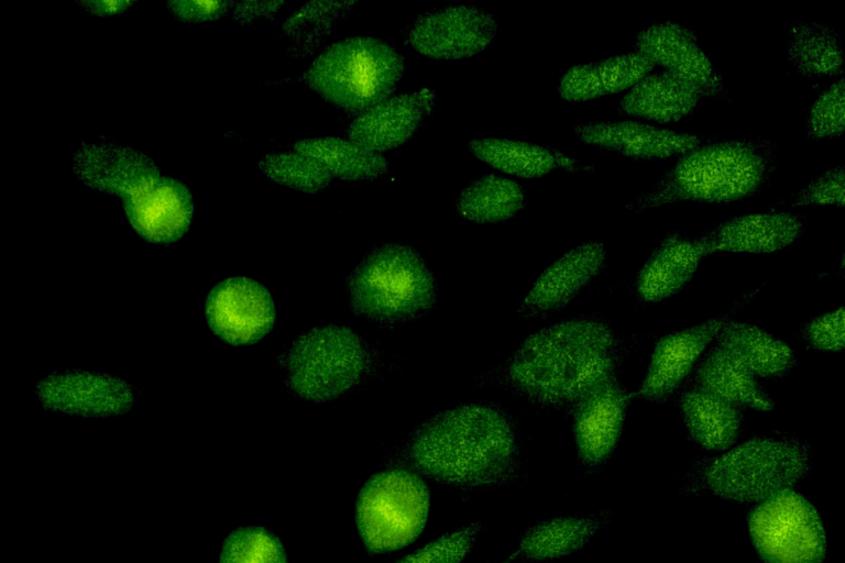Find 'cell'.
I'll return each mask as SVG.
<instances>
[{
	"instance_id": "obj_1",
	"label": "cell",
	"mask_w": 845,
	"mask_h": 563,
	"mask_svg": "<svg viewBox=\"0 0 845 563\" xmlns=\"http://www.w3.org/2000/svg\"><path fill=\"white\" fill-rule=\"evenodd\" d=\"M632 342L596 314H574L522 340L478 385L497 386L548 410L571 412L590 391L618 377Z\"/></svg>"
},
{
	"instance_id": "obj_2",
	"label": "cell",
	"mask_w": 845,
	"mask_h": 563,
	"mask_svg": "<svg viewBox=\"0 0 845 563\" xmlns=\"http://www.w3.org/2000/svg\"><path fill=\"white\" fill-rule=\"evenodd\" d=\"M389 464L462 492L502 487L524 472L518 424L494 402H460L415 427Z\"/></svg>"
},
{
	"instance_id": "obj_3",
	"label": "cell",
	"mask_w": 845,
	"mask_h": 563,
	"mask_svg": "<svg viewBox=\"0 0 845 563\" xmlns=\"http://www.w3.org/2000/svg\"><path fill=\"white\" fill-rule=\"evenodd\" d=\"M777 144L760 137L709 141L680 156L654 188L626 209L652 210L681 201L729 203L761 191L777 168Z\"/></svg>"
},
{
	"instance_id": "obj_4",
	"label": "cell",
	"mask_w": 845,
	"mask_h": 563,
	"mask_svg": "<svg viewBox=\"0 0 845 563\" xmlns=\"http://www.w3.org/2000/svg\"><path fill=\"white\" fill-rule=\"evenodd\" d=\"M812 457L809 442L797 435L751 437L718 454L696 459L681 479L680 492L760 503L802 482Z\"/></svg>"
},
{
	"instance_id": "obj_5",
	"label": "cell",
	"mask_w": 845,
	"mask_h": 563,
	"mask_svg": "<svg viewBox=\"0 0 845 563\" xmlns=\"http://www.w3.org/2000/svg\"><path fill=\"white\" fill-rule=\"evenodd\" d=\"M354 316L381 328L420 319L438 301L436 276L422 256L400 242L383 243L365 254L345 279Z\"/></svg>"
},
{
	"instance_id": "obj_6",
	"label": "cell",
	"mask_w": 845,
	"mask_h": 563,
	"mask_svg": "<svg viewBox=\"0 0 845 563\" xmlns=\"http://www.w3.org/2000/svg\"><path fill=\"white\" fill-rule=\"evenodd\" d=\"M377 365L376 352L362 336L334 323L310 328L282 355L287 390L312 402L337 400L360 388Z\"/></svg>"
},
{
	"instance_id": "obj_7",
	"label": "cell",
	"mask_w": 845,
	"mask_h": 563,
	"mask_svg": "<svg viewBox=\"0 0 845 563\" xmlns=\"http://www.w3.org/2000/svg\"><path fill=\"white\" fill-rule=\"evenodd\" d=\"M405 71L403 56L373 36H353L326 47L303 75L333 106L362 113L392 97Z\"/></svg>"
},
{
	"instance_id": "obj_8",
	"label": "cell",
	"mask_w": 845,
	"mask_h": 563,
	"mask_svg": "<svg viewBox=\"0 0 845 563\" xmlns=\"http://www.w3.org/2000/svg\"><path fill=\"white\" fill-rule=\"evenodd\" d=\"M430 501L427 485L411 471L392 466L372 475L355 503L356 528L367 552H393L416 540Z\"/></svg>"
},
{
	"instance_id": "obj_9",
	"label": "cell",
	"mask_w": 845,
	"mask_h": 563,
	"mask_svg": "<svg viewBox=\"0 0 845 563\" xmlns=\"http://www.w3.org/2000/svg\"><path fill=\"white\" fill-rule=\"evenodd\" d=\"M751 542L765 563H822L826 537L811 501L793 488L778 493L750 511Z\"/></svg>"
},
{
	"instance_id": "obj_10",
	"label": "cell",
	"mask_w": 845,
	"mask_h": 563,
	"mask_svg": "<svg viewBox=\"0 0 845 563\" xmlns=\"http://www.w3.org/2000/svg\"><path fill=\"white\" fill-rule=\"evenodd\" d=\"M70 168L86 187L121 198L123 210L146 199L164 177L145 153L108 140L81 142Z\"/></svg>"
},
{
	"instance_id": "obj_11",
	"label": "cell",
	"mask_w": 845,
	"mask_h": 563,
	"mask_svg": "<svg viewBox=\"0 0 845 563\" xmlns=\"http://www.w3.org/2000/svg\"><path fill=\"white\" fill-rule=\"evenodd\" d=\"M757 292L758 290L747 292L728 311L720 316L661 336L650 354L635 396L657 404L671 397L694 371L723 325Z\"/></svg>"
},
{
	"instance_id": "obj_12",
	"label": "cell",
	"mask_w": 845,
	"mask_h": 563,
	"mask_svg": "<svg viewBox=\"0 0 845 563\" xmlns=\"http://www.w3.org/2000/svg\"><path fill=\"white\" fill-rule=\"evenodd\" d=\"M205 316L219 339L242 346L257 343L272 332L276 308L265 286L245 276H233L209 291Z\"/></svg>"
},
{
	"instance_id": "obj_13",
	"label": "cell",
	"mask_w": 845,
	"mask_h": 563,
	"mask_svg": "<svg viewBox=\"0 0 845 563\" xmlns=\"http://www.w3.org/2000/svg\"><path fill=\"white\" fill-rule=\"evenodd\" d=\"M35 396L46 410L79 418H114L135 405L133 387L120 377L97 372L64 371L35 385Z\"/></svg>"
},
{
	"instance_id": "obj_14",
	"label": "cell",
	"mask_w": 845,
	"mask_h": 563,
	"mask_svg": "<svg viewBox=\"0 0 845 563\" xmlns=\"http://www.w3.org/2000/svg\"><path fill=\"white\" fill-rule=\"evenodd\" d=\"M634 397L635 393L628 390L618 376L590 391L574 406L570 413L582 472L593 473L612 457Z\"/></svg>"
},
{
	"instance_id": "obj_15",
	"label": "cell",
	"mask_w": 845,
	"mask_h": 563,
	"mask_svg": "<svg viewBox=\"0 0 845 563\" xmlns=\"http://www.w3.org/2000/svg\"><path fill=\"white\" fill-rule=\"evenodd\" d=\"M634 46L636 53L692 86L701 97L728 99L722 74L688 26L672 21L651 23L637 34Z\"/></svg>"
},
{
	"instance_id": "obj_16",
	"label": "cell",
	"mask_w": 845,
	"mask_h": 563,
	"mask_svg": "<svg viewBox=\"0 0 845 563\" xmlns=\"http://www.w3.org/2000/svg\"><path fill=\"white\" fill-rule=\"evenodd\" d=\"M496 31V21L484 10L450 5L419 15L404 36L410 47L427 57L459 59L484 51Z\"/></svg>"
},
{
	"instance_id": "obj_17",
	"label": "cell",
	"mask_w": 845,
	"mask_h": 563,
	"mask_svg": "<svg viewBox=\"0 0 845 563\" xmlns=\"http://www.w3.org/2000/svg\"><path fill=\"white\" fill-rule=\"evenodd\" d=\"M606 251L586 241L563 253L535 279L517 313L525 320H542L566 308L604 268Z\"/></svg>"
},
{
	"instance_id": "obj_18",
	"label": "cell",
	"mask_w": 845,
	"mask_h": 563,
	"mask_svg": "<svg viewBox=\"0 0 845 563\" xmlns=\"http://www.w3.org/2000/svg\"><path fill=\"white\" fill-rule=\"evenodd\" d=\"M806 228L795 211L753 212L729 218L700 236L707 255L718 252L771 254L793 245Z\"/></svg>"
},
{
	"instance_id": "obj_19",
	"label": "cell",
	"mask_w": 845,
	"mask_h": 563,
	"mask_svg": "<svg viewBox=\"0 0 845 563\" xmlns=\"http://www.w3.org/2000/svg\"><path fill=\"white\" fill-rule=\"evenodd\" d=\"M573 131L589 145L643 161L680 157L712 140L634 121L591 122Z\"/></svg>"
},
{
	"instance_id": "obj_20",
	"label": "cell",
	"mask_w": 845,
	"mask_h": 563,
	"mask_svg": "<svg viewBox=\"0 0 845 563\" xmlns=\"http://www.w3.org/2000/svg\"><path fill=\"white\" fill-rule=\"evenodd\" d=\"M435 104L429 88L392 96L353 119L347 136L382 154L408 141L430 117Z\"/></svg>"
},
{
	"instance_id": "obj_21",
	"label": "cell",
	"mask_w": 845,
	"mask_h": 563,
	"mask_svg": "<svg viewBox=\"0 0 845 563\" xmlns=\"http://www.w3.org/2000/svg\"><path fill=\"white\" fill-rule=\"evenodd\" d=\"M707 256L700 239L673 231L651 251L635 280V294L643 303L662 301L680 291Z\"/></svg>"
},
{
	"instance_id": "obj_22",
	"label": "cell",
	"mask_w": 845,
	"mask_h": 563,
	"mask_svg": "<svg viewBox=\"0 0 845 563\" xmlns=\"http://www.w3.org/2000/svg\"><path fill=\"white\" fill-rule=\"evenodd\" d=\"M135 233L153 244L169 245L189 230L194 200L188 188L178 179L165 176L153 192L138 206L124 211Z\"/></svg>"
},
{
	"instance_id": "obj_23",
	"label": "cell",
	"mask_w": 845,
	"mask_h": 563,
	"mask_svg": "<svg viewBox=\"0 0 845 563\" xmlns=\"http://www.w3.org/2000/svg\"><path fill=\"white\" fill-rule=\"evenodd\" d=\"M678 406L690 438L707 451H725L742 434V409L694 383L681 389Z\"/></svg>"
},
{
	"instance_id": "obj_24",
	"label": "cell",
	"mask_w": 845,
	"mask_h": 563,
	"mask_svg": "<svg viewBox=\"0 0 845 563\" xmlns=\"http://www.w3.org/2000/svg\"><path fill=\"white\" fill-rule=\"evenodd\" d=\"M701 95L689 84L661 70L638 80L619 101L617 112L661 123L688 118Z\"/></svg>"
},
{
	"instance_id": "obj_25",
	"label": "cell",
	"mask_w": 845,
	"mask_h": 563,
	"mask_svg": "<svg viewBox=\"0 0 845 563\" xmlns=\"http://www.w3.org/2000/svg\"><path fill=\"white\" fill-rule=\"evenodd\" d=\"M714 342L755 377L780 378L798 364L795 353L786 342L748 322L728 320Z\"/></svg>"
},
{
	"instance_id": "obj_26",
	"label": "cell",
	"mask_w": 845,
	"mask_h": 563,
	"mask_svg": "<svg viewBox=\"0 0 845 563\" xmlns=\"http://www.w3.org/2000/svg\"><path fill=\"white\" fill-rule=\"evenodd\" d=\"M654 64L638 53L615 55L573 66L561 77L559 91L568 101H586L621 92L650 73Z\"/></svg>"
},
{
	"instance_id": "obj_27",
	"label": "cell",
	"mask_w": 845,
	"mask_h": 563,
	"mask_svg": "<svg viewBox=\"0 0 845 563\" xmlns=\"http://www.w3.org/2000/svg\"><path fill=\"white\" fill-rule=\"evenodd\" d=\"M726 401L756 411H773L776 402L756 377L732 354L714 344L700 360L690 380Z\"/></svg>"
},
{
	"instance_id": "obj_28",
	"label": "cell",
	"mask_w": 845,
	"mask_h": 563,
	"mask_svg": "<svg viewBox=\"0 0 845 563\" xmlns=\"http://www.w3.org/2000/svg\"><path fill=\"white\" fill-rule=\"evenodd\" d=\"M610 517L608 511H602L585 517H561L540 521L522 534L516 549L508 556L514 561H542L566 556L586 545Z\"/></svg>"
},
{
	"instance_id": "obj_29",
	"label": "cell",
	"mask_w": 845,
	"mask_h": 563,
	"mask_svg": "<svg viewBox=\"0 0 845 563\" xmlns=\"http://www.w3.org/2000/svg\"><path fill=\"white\" fill-rule=\"evenodd\" d=\"M469 148L492 167L518 177H539L555 168L580 167L578 161L561 152L528 142L485 137L471 141Z\"/></svg>"
},
{
	"instance_id": "obj_30",
	"label": "cell",
	"mask_w": 845,
	"mask_h": 563,
	"mask_svg": "<svg viewBox=\"0 0 845 563\" xmlns=\"http://www.w3.org/2000/svg\"><path fill=\"white\" fill-rule=\"evenodd\" d=\"M788 56L806 78L843 77L844 59L839 34L815 22H793L788 32Z\"/></svg>"
},
{
	"instance_id": "obj_31",
	"label": "cell",
	"mask_w": 845,
	"mask_h": 563,
	"mask_svg": "<svg viewBox=\"0 0 845 563\" xmlns=\"http://www.w3.org/2000/svg\"><path fill=\"white\" fill-rule=\"evenodd\" d=\"M293 151L321 163L332 177L361 181L388 173V162L381 153L371 151L349 139L327 136L299 140Z\"/></svg>"
},
{
	"instance_id": "obj_32",
	"label": "cell",
	"mask_w": 845,
	"mask_h": 563,
	"mask_svg": "<svg viewBox=\"0 0 845 563\" xmlns=\"http://www.w3.org/2000/svg\"><path fill=\"white\" fill-rule=\"evenodd\" d=\"M525 192L516 181L486 175L469 185L457 200L459 214L476 223L506 220L524 206Z\"/></svg>"
},
{
	"instance_id": "obj_33",
	"label": "cell",
	"mask_w": 845,
	"mask_h": 563,
	"mask_svg": "<svg viewBox=\"0 0 845 563\" xmlns=\"http://www.w3.org/2000/svg\"><path fill=\"white\" fill-rule=\"evenodd\" d=\"M355 4L358 1H307L299 5L282 25V32L292 38L289 55L303 58L311 54Z\"/></svg>"
},
{
	"instance_id": "obj_34",
	"label": "cell",
	"mask_w": 845,
	"mask_h": 563,
	"mask_svg": "<svg viewBox=\"0 0 845 563\" xmlns=\"http://www.w3.org/2000/svg\"><path fill=\"white\" fill-rule=\"evenodd\" d=\"M256 164L270 180L307 194L323 190L333 179L317 159L295 151L268 153Z\"/></svg>"
},
{
	"instance_id": "obj_35",
	"label": "cell",
	"mask_w": 845,
	"mask_h": 563,
	"mask_svg": "<svg viewBox=\"0 0 845 563\" xmlns=\"http://www.w3.org/2000/svg\"><path fill=\"white\" fill-rule=\"evenodd\" d=\"M219 563H287L282 542L262 527L233 529L222 542Z\"/></svg>"
},
{
	"instance_id": "obj_36",
	"label": "cell",
	"mask_w": 845,
	"mask_h": 563,
	"mask_svg": "<svg viewBox=\"0 0 845 563\" xmlns=\"http://www.w3.org/2000/svg\"><path fill=\"white\" fill-rule=\"evenodd\" d=\"M845 86L841 77L816 98L806 117V133L811 140L839 136L844 132Z\"/></svg>"
},
{
	"instance_id": "obj_37",
	"label": "cell",
	"mask_w": 845,
	"mask_h": 563,
	"mask_svg": "<svg viewBox=\"0 0 845 563\" xmlns=\"http://www.w3.org/2000/svg\"><path fill=\"white\" fill-rule=\"evenodd\" d=\"M482 526L473 522L442 534L395 563H462L471 552Z\"/></svg>"
},
{
	"instance_id": "obj_38",
	"label": "cell",
	"mask_w": 845,
	"mask_h": 563,
	"mask_svg": "<svg viewBox=\"0 0 845 563\" xmlns=\"http://www.w3.org/2000/svg\"><path fill=\"white\" fill-rule=\"evenodd\" d=\"M844 307L839 306L804 322L799 334L811 349L824 352L843 351L845 342Z\"/></svg>"
},
{
	"instance_id": "obj_39",
	"label": "cell",
	"mask_w": 845,
	"mask_h": 563,
	"mask_svg": "<svg viewBox=\"0 0 845 563\" xmlns=\"http://www.w3.org/2000/svg\"><path fill=\"white\" fill-rule=\"evenodd\" d=\"M843 166H834L825 170L791 197L792 207L834 205L844 207Z\"/></svg>"
},
{
	"instance_id": "obj_40",
	"label": "cell",
	"mask_w": 845,
	"mask_h": 563,
	"mask_svg": "<svg viewBox=\"0 0 845 563\" xmlns=\"http://www.w3.org/2000/svg\"><path fill=\"white\" fill-rule=\"evenodd\" d=\"M232 1L175 0L166 2L167 10L183 22H207L217 20L231 11Z\"/></svg>"
},
{
	"instance_id": "obj_41",
	"label": "cell",
	"mask_w": 845,
	"mask_h": 563,
	"mask_svg": "<svg viewBox=\"0 0 845 563\" xmlns=\"http://www.w3.org/2000/svg\"><path fill=\"white\" fill-rule=\"evenodd\" d=\"M286 4V1H239L234 2L231 14L237 23L250 25L260 18L273 19Z\"/></svg>"
},
{
	"instance_id": "obj_42",
	"label": "cell",
	"mask_w": 845,
	"mask_h": 563,
	"mask_svg": "<svg viewBox=\"0 0 845 563\" xmlns=\"http://www.w3.org/2000/svg\"><path fill=\"white\" fill-rule=\"evenodd\" d=\"M94 16H113L129 10L135 2L125 0H86L77 2Z\"/></svg>"
},
{
	"instance_id": "obj_43",
	"label": "cell",
	"mask_w": 845,
	"mask_h": 563,
	"mask_svg": "<svg viewBox=\"0 0 845 563\" xmlns=\"http://www.w3.org/2000/svg\"><path fill=\"white\" fill-rule=\"evenodd\" d=\"M495 563H515V561H514V560H512L509 556H506V558H505V559H503L502 561H500V562H495Z\"/></svg>"
}]
</instances>
